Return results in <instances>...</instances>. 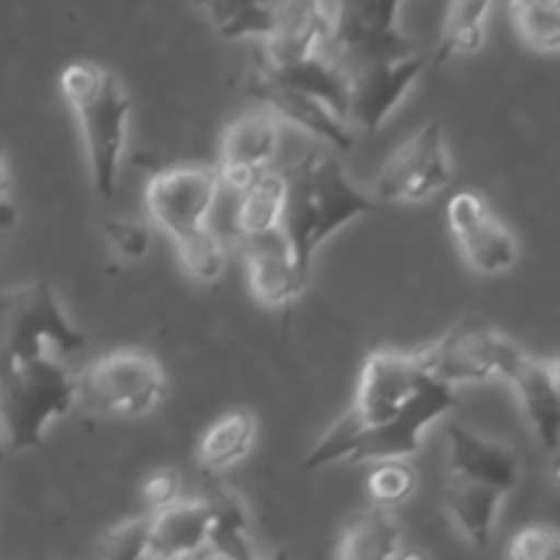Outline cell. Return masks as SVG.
<instances>
[{"label": "cell", "instance_id": "cell-37", "mask_svg": "<svg viewBox=\"0 0 560 560\" xmlns=\"http://www.w3.org/2000/svg\"><path fill=\"white\" fill-rule=\"evenodd\" d=\"M394 560H430V556H427L421 547H405L402 545V550L397 552V558H394Z\"/></svg>", "mask_w": 560, "mask_h": 560}, {"label": "cell", "instance_id": "cell-14", "mask_svg": "<svg viewBox=\"0 0 560 560\" xmlns=\"http://www.w3.org/2000/svg\"><path fill=\"white\" fill-rule=\"evenodd\" d=\"M282 140V120L273 113L249 109L224 126L222 148H219L217 175L219 184L230 186L235 191H244L255 184L262 173L271 170L273 156Z\"/></svg>", "mask_w": 560, "mask_h": 560}, {"label": "cell", "instance_id": "cell-16", "mask_svg": "<svg viewBox=\"0 0 560 560\" xmlns=\"http://www.w3.org/2000/svg\"><path fill=\"white\" fill-rule=\"evenodd\" d=\"M241 252H244L246 262V282H249V293L255 295V301L271 306V310H284L299 301V295L304 293L306 277L295 266L282 228L266 235H255V238H241Z\"/></svg>", "mask_w": 560, "mask_h": 560}, {"label": "cell", "instance_id": "cell-34", "mask_svg": "<svg viewBox=\"0 0 560 560\" xmlns=\"http://www.w3.org/2000/svg\"><path fill=\"white\" fill-rule=\"evenodd\" d=\"M102 233L120 260L140 262L151 252V230L142 222H135V219H107L102 224Z\"/></svg>", "mask_w": 560, "mask_h": 560}, {"label": "cell", "instance_id": "cell-25", "mask_svg": "<svg viewBox=\"0 0 560 560\" xmlns=\"http://www.w3.org/2000/svg\"><path fill=\"white\" fill-rule=\"evenodd\" d=\"M211 525H208V545L213 560H257L252 541V520L244 501L233 490H219L208 498Z\"/></svg>", "mask_w": 560, "mask_h": 560}, {"label": "cell", "instance_id": "cell-26", "mask_svg": "<svg viewBox=\"0 0 560 560\" xmlns=\"http://www.w3.org/2000/svg\"><path fill=\"white\" fill-rule=\"evenodd\" d=\"M284 195H288V180L279 170H268L255 184L246 186L241 191L238 206H235V235H238V241L282 228Z\"/></svg>", "mask_w": 560, "mask_h": 560}, {"label": "cell", "instance_id": "cell-30", "mask_svg": "<svg viewBox=\"0 0 560 560\" xmlns=\"http://www.w3.org/2000/svg\"><path fill=\"white\" fill-rule=\"evenodd\" d=\"M173 244L189 277H195L197 282L213 284L224 273V246L211 224L189 235H180Z\"/></svg>", "mask_w": 560, "mask_h": 560}, {"label": "cell", "instance_id": "cell-5", "mask_svg": "<svg viewBox=\"0 0 560 560\" xmlns=\"http://www.w3.org/2000/svg\"><path fill=\"white\" fill-rule=\"evenodd\" d=\"M77 402V372L60 361L0 370V438L14 452L44 443L49 424Z\"/></svg>", "mask_w": 560, "mask_h": 560}, {"label": "cell", "instance_id": "cell-2", "mask_svg": "<svg viewBox=\"0 0 560 560\" xmlns=\"http://www.w3.org/2000/svg\"><path fill=\"white\" fill-rule=\"evenodd\" d=\"M60 93L82 129L93 189L113 200L129 137L131 96L124 82L102 63L71 60L60 71Z\"/></svg>", "mask_w": 560, "mask_h": 560}, {"label": "cell", "instance_id": "cell-18", "mask_svg": "<svg viewBox=\"0 0 560 560\" xmlns=\"http://www.w3.org/2000/svg\"><path fill=\"white\" fill-rule=\"evenodd\" d=\"M246 91H249L252 96L260 98V102L266 104L268 113L277 115L279 120H288V124L320 137L326 145L337 148V151L353 148L355 135L348 129V124H345L342 118H337V115H334L326 104L317 102V98L282 85V82H277L273 77H268L266 71H257V74L246 82Z\"/></svg>", "mask_w": 560, "mask_h": 560}, {"label": "cell", "instance_id": "cell-24", "mask_svg": "<svg viewBox=\"0 0 560 560\" xmlns=\"http://www.w3.org/2000/svg\"><path fill=\"white\" fill-rule=\"evenodd\" d=\"M268 77H273L282 85L293 88V91L306 93V96L317 98L320 104H326L337 118L345 120L348 115V93H350V80L348 69H345L339 60L326 58V55H315V58H306L301 63L284 66V69H262Z\"/></svg>", "mask_w": 560, "mask_h": 560}, {"label": "cell", "instance_id": "cell-11", "mask_svg": "<svg viewBox=\"0 0 560 560\" xmlns=\"http://www.w3.org/2000/svg\"><path fill=\"white\" fill-rule=\"evenodd\" d=\"M219 186L217 170L208 164H175L159 170L145 186L148 217L173 241L208 228Z\"/></svg>", "mask_w": 560, "mask_h": 560}, {"label": "cell", "instance_id": "cell-29", "mask_svg": "<svg viewBox=\"0 0 560 560\" xmlns=\"http://www.w3.org/2000/svg\"><path fill=\"white\" fill-rule=\"evenodd\" d=\"M512 27L525 47L536 52L560 49V3L558 0H514L509 3Z\"/></svg>", "mask_w": 560, "mask_h": 560}, {"label": "cell", "instance_id": "cell-1", "mask_svg": "<svg viewBox=\"0 0 560 560\" xmlns=\"http://www.w3.org/2000/svg\"><path fill=\"white\" fill-rule=\"evenodd\" d=\"M282 233L299 271L310 279L317 249L353 219L375 211V200L350 180L348 170L323 151H310L284 173Z\"/></svg>", "mask_w": 560, "mask_h": 560}, {"label": "cell", "instance_id": "cell-9", "mask_svg": "<svg viewBox=\"0 0 560 560\" xmlns=\"http://www.w3.org/2000/svg\"><path fill=\"white\" fill-rule=\"evenodd\" d=\"M457 408V394L452 388L441 386L435 381H427V386L416 394L402 413L394 416L386 424L361 430L339 448L337 463H388V459H405L421 452L427 427L435 424L441 416L452 413Z\"/></svg>", "mask_w": 560, "mask_h": 560}, {"label": "cell", "instance_id": "cell-35", "mask_svg": "<svg viewBox=\"0 0 560 560\" xmlns=\"http://www.w3.org/2000/svg\"><path fill=\"white\" fill-rule=\"evenodd\" d=\"M142 498H145L148 509L159 512V509H167L173 506L175 501H180V476L175 468H159L153 470L151 476L145 479L142 485Z\"/></svg>", "mask_w": 560, "mask_h": 560}, {"label": "cell", "instance_id": "cell-4", "mask_svg": "<svg viewBox=\"0 0 560 560\" xmlns=\"http://www.w3.org/2000/svg\"><path fill=\"white\" fill-rule=\"evenodd\" d=\"M430 377L424 375L416 350L399 353V350H372L361 366L359 386H355L353 405L334 421L331 430L315 443L304 459V470L326 468L337 463V454L355 432L370 427L386 424L394 416L408 408L410 399L427 386Z\"/></svg>", "mask_w": 560, "mask_h": 560}, {"label": "cell", "instance_id": "cell-8", "mask_svg": "<svg viewBox=\"0 0 560 560\" xmlns=\"http://www.w3.org/2000/svg\"><path fill=\"white\" fill-rule=\"evenodd\" d=\"M454 178L441 120H430L413 137L394 148L392 156L377 170L372 200L424 202L446 189Z\"/></svg>", "mask_w": 560, "mask_h": 560}, {"label": "cell", "instance_id": "cell-31", "mask_svg": "<svg viewBox=\"0 0 560 560\" xmlns=\"http://www.w3.org/2000/svg\"><path fill=\"white\" fill-rule=\"evenodd\" d=\"M419 485V476L416 468L405 459H388V463H375L372 465L370 476H366V492H370L372 503L377 509L397 506V503L408 501L416 492Z\"/></svg>", "mask_w": 560, "mask_h": 560}, {"label": "cell", "instance_id": "cell-23", "mask_svg": "<svg viewBox=\"0 0 560 560\" xmlns=\"http://www.w3.org/2000/svg\"><path fill=\"white\" fill-rule=\"evenodd\" d=\"M255 438V413L249 408L228 410V413L219 416L200 435V443H197V465L206 474H222V470L238 465L252 452Z\"/></svg>", "mask_w": 560, "mask_h": 560}, {"label": "cell", "instance_id": "cell-22", "mask_svg": "<svg viewBox=\"0 0 560 560\" xmlns=\"http://www.w3.org/2000/svg\"><path fill=\"white\" fill-rule=\"evenodd\" d=\"M501 503V492H495L492 487L463 479H448L446 495H443V506H446L448 520L463 534V539L468 545H474L476 550L490 547L492 528H495Z\"/></svg>", "mask_w": 560, "mask_h": 560}, {"label": "cell", "instance_id": "cell-15", "mask_svg": "<svg viewBox=\"0 0 560 560\" xmlns=\"http://www.w3.org/2000/svg\"><path fill=\"white\" fill-rule=\"evenodd\" d=\"M503 381H509V386L514 388L536 441L545 448L550 463H556L560 446L558 364L552 359H536L528 350H520Z\"/></svg>", "mask_w": 560, "mask_h": 560}, {"label": "cell", "instance_id": "cell-36", "mask_svg": "<svg viewBox=\"0 0 560 560\" xmlns=\"http://www.w3.org/2000/svg\"><path fill=\"white\" fill-rule=\"evenodd\" d=\"M16 206L9 197V167H5V148L0 142V230H11L16 224Z\"/></svg>", "mask_w": 560, "mask_h": 560}, {"label": "cell", "instance_id": "cell-32", "mask_svg": "<svg viewBox=\"0 0 560 560\" xmlns=\"http://www.w3.org/2000/svg\"><path fill=\"white\" fill-rule=\"evenodd\" d=\"M148 525L151 514L131 517L102 536V560H148Z\"/></svg>", "mask_w": 560, "mask_h": 560}, {"label": "cell", "instance_id": "cell-19", "mask_svg": "<svg viewBox=\"0 0 560 560\" xmlns=\"http://www.w3.org/2000/svg\"><path fill=\"white\" fill-rule=\"evenodd\" d=\"M331 36V5L279 3V20L266 38V69H284L323 55Z\"/></svg>", "mask_w": 560, "mask_h": 560}, {"label": "cell", "instance_id": "cell-13", "mask_svg": "<svg viewBox=\"0 0 560 560\" xmlns=\"http://www.w3.org/2000/svg\"><path fill=\"white\" fill-rule=\"evenodd\" d=\"M430 63V55L416 52L399 60H381V63H364L348 69L350 93H348V115L345 124L353 131H364L366 137H375L388 115L397 109L405 93L413 88L421 71Z\"/></svg>", "mask_w": 560, "mask_h": 560}, {"label": "cell", "instance_id": "cell-3", "mask_svg": "<svg viewBox=\"0 0 560 560\" xmlns=\"http://www.w3.org/2000/svg\"><path fill=\"white\" fill-rule=\"evenodd\" d=\"M85 334L71 323L52 284L36 279L0 284V370L60 361L69 364L85 350Z\"/></svg>", "mask_w": 560, "mask_h": 560}, {"label": "cell", "instance_id": "cell-7", "mask_svg": "<svg viewBox=\"0 0 560 560\" xmlns=\"http://www.w3.org/2000/svg\"><path fill=\"white\" fill-rule=\"evenodd\" d=\"M520 350L523 348L503 337L498 328L487 326L479 317H465L435 342L416 350V355L430 381L454 392L470 383H487L495 377L503 381Z\"/></svg>", "mask_w": 560, "mask_h": 560}, {"label": "cell", "instance_id": "cell-21", "mask_svg": "<svg viewBox=\"0 0 560 560\" xmlns=\"http://www.w3.org/2000/svg\"><path fill=\"white\" fill-rule=\"evenodd\" d=\"M402 550V530L388 509L370 506L342 525L334 560H394Z\"/></svg>", "mask_w": 560, "mask_h": 560}, {"label": "cell", "instance_id": "cell-17", "mask_svg": "<svg viewBox=\"0 0 560 560\" xmlns=\"http://www.w3.org/2000/svg\"><path fill=\"white\" fill-rule=\"evenodd\" d=\"M448 435V474L452 479L492 487L503 498L517 490L520 457L506 443L479 435L463 424H452Z\"/></svg>", "mask_w": 560, "mask_h": 560}, {"label": "cell", "instance_id": "cell-12", "mask_svg": "<svg viewBox=\"0 0 560 560\" xmlns=\"http://www.w3.org/2000/svg\"><path fill=\"white\" fill-rule=\"evenodd\" d=\"M448 228L474 271L498 277L512 271L520 257V244L512 230L492 213L490 202L481 191L463 189L446 206Z\"/></svg>", "mask_w": 560, "mask_h": 560}, {"label": "cell", "instance_id": "cell-27", "mask_svg": "<svg viewBox=\"0 0 560 560\" xmlns=\"http://www.w3.org/2000/svg\"><path fill=\"white\" fill-rule=\"evenodd\" d=\"M490 3H452L443 14L441 33H438L435 52L430 55L432 66H443L457 55H470L485 44L487 14Z\"/></svg>", "mask_w": 560, "mask_h": 560}, {"label": "cell", "instance_id": "cell-39", "mask_svg": "<svg viewBox=\"0 0 560 560\" xmlns=\"http://www.w3.org/2000/svg\"><path fill=\"white\" fill-rule=\"evenodd\" d=\"M5 459V443H3V438H0V463H3Z\"/></svg>", "mask_w": 560, "mask_h": 560}, {"label": "cell", "instance_id": "cell-28", "mask_svg": "<svg viewBox=\"0 0 560 560\" xmlns=\"http://www.w3.org/2000/svg\"><path fill=\"white\" fill-rule=\"evenodd\" d=\"M206 14L217 36L262 38L266 42L279 20V3H208Z\"/></svg>", "mask_w": 560, "mask_h": 560}, {"label": "cell", "instance_id": "cell-33", "mask_svg": "<svg viewBox=\"0 0 560 560\" xmlns=\"http://www.w3.org/2000/svg\"><path fill=\"white\" fill-rule=\"evenodd\" d=\"M506 560H560V536L552 525L530 523L512 536Z\"/></svg>", "mask_w": 560, "mask_h": 560}, {"label": "cell", "instance_id": "cell-10", "mask_svg": "<svg viewBox=\"0 0 560 560\" xmlns=\"http://www.w3.org/2000/svg\"><path fill=\"white\" fill-rule=\"evenodd\" d=\"M402 5L392 0L381 3L331 5V36L328 44L339 52L345 69L381 60H399L416 55V38L399 27Z\"/></svg>", "mask_w": 560, "mask_h": 560}, {"label": "cell", "instance_id": "cell-6", "mask_svg": "<svg viewBox=\"0 0 560 560\" xmlns=\"http://www.w3.org/2000/svg\"><path fill=\"white\" fill-rule=\"evenodd\" d=\"M167 394L162 364L148 350L124 348L91 361L77 372V399L109 419H140Z\"/></svg>", "mask_w": 560, "mask_h": 560}, {"label": "cell", "instance_id": "cell-20", "mask_svg": "<svg viewBox=\"0 0 560 560\" xmlns=\"http://www.w3.org/2000/svg\"><path fill=\"white\" fill-rule=\"evenodd\" d=\"M211 509L206 498H180L151 514L148 560H191L208 545Z\"/></svg>", "mask_w": 560, "mask_h": 560}, {"label": "cell", "instance_id": "cell-38", "mask_svg": "<svg viewBox=\"0 0 560 560\" xmlns=\"http://www.w3.org/2000/svg\"><path fill=\"white\" fill-rule=\"evenodd\" d=\"M268 560H290V552L288 550H277Z\"/></svg>", "mask_w": 560, "mask_h": 560}]
</instances>
